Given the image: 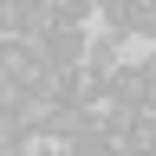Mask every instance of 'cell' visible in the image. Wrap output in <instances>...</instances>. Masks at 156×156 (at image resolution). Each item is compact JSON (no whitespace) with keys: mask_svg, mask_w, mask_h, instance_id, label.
<instances>
[{"mask_svg":"<svg viewBox=\"0 0 156 156\" xmlns=\"http://www.w3.org/2000/svg\"><path fill=\"white\" fill-rule=\"evenodd\" d=\"M85 65L111 78L117 65H124V39H117V33H104V39H85Z\"/></svg>","mask_w":156,"mask_h":156,"instance_id":"7a4b0ae2","label":"cell"},{"mask_svg":"<svg viewBox=\"0 0 156 156\" xmlns=\"http://www.w3.org/2000/svg\"><path fill=\"white\" fill-rule=\"evenodd\" d=\"M111 98H117V104H130V111H143V104H156V58L143 52L136 65L124 58V65L111 72Z\"/></svg>","mask_w":156,"mask_h":156,"instance_id":"6da1fadb","label":"cell"},{"mask_svg":"<svg viewBox=\"0 0 156 156\" xmlns=\"http://www.w3.org/2000/svg\"><path fill=\"white\" fill-rule=\"evenodd\" d=\"M20 20H26V0H0V39H13Z\"/></svg>","mask_w":156,"mask_h":156,"instance_id":"3957f363","label":"cell"}]
</instances>
